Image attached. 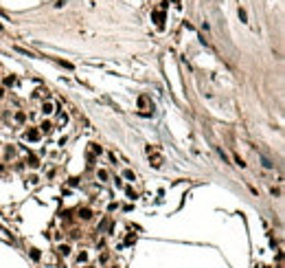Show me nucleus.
Masks as SVG:
<instances>
[{"instance_id":"obj_1","label":"nucleus","mask_w":285,"mask_h":268,"mask_svg":"<svg viewBox=\"0 0 285 268\" xmlns=\"http://www.w3.org/2000/svg\"><path fill=\"white\" fill-rule=\"evenodd\" d=\"M152 18H154V22L160 26V29L165 26V11H163V9H154V11H152Z\"/></svg>"},{"instance_id":"obj_2","label":"nucleus","mask_w":285,"mask_h":268,"mask_svg":"<svg viewBox=\"0 0 285 268\" xmlns=\"http://www.w3.org/2000/svg\"><path fill=\"white\" fill-rule=\"evenodd\" d=\"M149 160H152L154 167H163V163H165V158H163L158 152H156V149H154V152H149Z\"/></svg>"},{"instance_id":"obj_3","label":"nucleus","mask_w":285,"mask_h":268,"mask_svg":"<svg viewBox=\"0 0 285 268\" xmlns=\"http://www.w3.org/2000/svg\"><path fill=\"white\" fill-rule=\"evenodd\" d=\"M24 136L29 138V141H40V130H35V127H29V130L24 132Z\"/></svg>"},{"instance_id":"obj_4","label":"nucleus","mask_w":285,"mask_h":268,"mask_svg":"<svg viewBox=\"0 0 285 268\" xmlns=\"http://www.w3.org/2000/svg\"><path fill=\"white\" fill-rule=\"evenodd\" d=\"M79 217H81V220H90V217H92V211L83 206V209H79Z\"/></svg>"},{"instance_id":"obj_5","label":"nucleus","mask_w":285,"mask_h":268,"mask_svg":"<svg viewBox=\"0 0 285 268\" xmlns=\"http://www.w3.org/2000/svg\"><path fill=\"white\" fill-rule=\"evenodd\" d=\"M26 165H29V167H37V165H40V160H37V156H26Z\"/></svg>"},{"instance_id":"obj_6","label":"nucleus","mask_w":285,"mask_h":268,"mask_svg":"<svg viewBox=\"0 0 285 268\" xmlns=\"http://www.w3.org/2000/svg\"><path fill=\"white\" fill-rule=\"evenodd\" d=\"M42 112H44V114H51V112H53V103H51V101H44Z\"/></svg>"},{"instance_id":"obj_7","label":"nucleus","mask_w":285,"mask_h":268,"mask_svg":"<svg viewBox=\"0 0 285 268\" xmlns=\"http://www.w3.org/2000/svg\"><path fill=\"white\" fill-rule=\"evenodd\" d=\"M261 165H263L265 169H272V167H274V163H272L270 158H265V156H261Z\"/></svg>"},{"instance_id":"obj_8","label":"nucleus","mask_w":285,"mask_h":268,"mask_svg":"<svg viewBox=\"0 0 285 268\" xmlns=\"http://www.w3.org/2000/svg\"><path fill=\"white\" fill-rule=\"evenodd\" d=\"M237 13H239V18H241V22L248 20V13H246V9H243V7H239V9H237Z\"/></svg>"},{"instance_id":"obj_9","label":"nucleus","mask_w":285,"mask_h":268,"mask_svg":"<svg viewBox=\"0 0 285 268\" xmlns=\"http://www.w3.org/2000/svg\"><path fill=\"white\" fill-rule=\"evenodd\" d=\"M40 127H42V132H46V134H48V132L53 130V123H48V121H44V123H42Z\"/></svg>"},{"instance_id":"obj_10","label":"nucleus","mask_w":285,"mask_h":268,"mask_svg":"<svg viewBox=\"0 0 285 268\" xmlns=\"http://www.w3.org/2000/svg\"><path fill=\"white\" fill-rule=\"evenodd\" d=\"M59 253H61V255H64V257H66V255L70 253V246H68V244H61V246H59Z\"/></svg>"},{"instance_id":"obj_11","label":"nucleus","mask_w":285,"mask_h":268,"mask_svg":"<svg viewBox=\"0 0 285 268\" xmlns=\"http://www.w3.org/2000/svg\"><path fill=\"white\" fill-rule=\"evenodd\" d=\"M15 121H18V123H24V121H26V114H24V112H15Z\"/></svg>"},{"instance_id":"obj_12","label":"nucleus","mask_w":285,"mask_h":268,"mask_svg":"<svg viewBox=\"0 0 285 268\" xmlns=\"http://www.w3.org/2000/svg\"><path fill=\"white\" fill-rule=\"evenodd\" d=\"M125 193H127V198H130V200H134V198H136V191H134L132 187H125Z\"/></svg>"},{"instance_id":"obj_13","label":"nucleus","mask_w":285,"mask_h":268,"mask_svg":"<svg viewBox=\"0 0 285 268\" xmlns=\"http://www.w3.org/2000/svg\"><path fill=\"white\" fill-rule=\"evenodd\" d=\"M123 176H125L127 180H134V178H136V176H134V171H132V169H125V171H123Z\"/></svg>"},{"instance_id":"obj_14","label":"nucleus","mask_w":285,"mask_h":268,"mask_svg":"<svg viewBox=\"0 0 285 268\" xmlns=\"http://www.w3.org/2000/svg\"><path fill=\"white\" fill-rule=\"evenodd\" d=\"M15 83V77L11 75V77H4V86H13Z\"/></svg>"},{"instance_id":"obj_15","label":"nucleus","mask_w":285,"mask_h":268,"mask_svg":"<svg viewBox=\"0 0 285 268\" xmlns=\"http://www.w3.org/2000/svg\"><path fill=\"white\" fill-rule=\"evenodd\" d=\"M97 176L101 178V180H108V171H105V169H99V171H97Z\"/></svg>"},{"instance_id":"obj_16","label":"nucleus","mask_w":285,"mask_h":268,"mask_svg":"<svg viewBox=\"0 0 285 268\" xmlns=\"http://www.w3.org/2000/svg\"><path fill=\"white\" fill-rule=\"evenodd\" d=\"M31 257H33V259H40V250H37V248H31Z\"/></svg>"},{"instance_id":"obj_17","label":"nucleus","mask_w":285,"mask_h":268,"mask_svg":"<svg viewBox=\"0 0 285 268\" xmlns=\"http://www.w3.org/2000/svg\"><path fill=\"white\" fill-rule=\"evenodd\" d=\"M103 149H101V145H92V154H101Z\"/></svg>"},{"instance_id":"obj_18","label":"nucleus","mask_w":285,"mask_h":268,"mask_svg":"<svg viewBox=\"0 0 285 268\" xmlns=\"http://www.w3.org/2000/svg\"><path fill=\"white\" fill-rule=\"evenodd\" d=\"M235 160H237V165H239V167H246V163H243V160H241V158H239V156H237V154H235Z\"/></svg>"},{"instance_id":"obj_19","label":"nucleus","mask_w":285,"mask_h":268,"mask_svg":"<svg viewBox=\"0 0 285 268\" xmlns=\"http://www.w3.org/2000/svg\"><path fill=\"white\" fill-rule=\"evenodd\" d=\"M81 261H88V253H81L79 255V264H81Z\"/></svg>"},{"instance_id":"obj_20","label":"nucleus","mask_w":285,"mask_h":268,"mask_svg":"<svg viewBox=\"0 0 285 268\" xmlns=\"http://www.w3.org/2000/svg\"><path fill=\"white\" fill-rule=\"evenodd\" d=\"M2 94H4V90H2V88H0V97H2Z\"/></svg>"},{"instance_id":"obj_21","label":"nucleus","mask_w":285,"mask_h":268,"mask_svg":"<svg viewBox=\"0 0 285 268\" xmlns=\"http://www.w3.org/2000/svg\"><path fill=\"white\" fill-rule=\"evenodd\" d=\"M0 15H7V13H4V11H2V9H0Z\"/></svg>"},{"instance_id":"obj_22","label":"nucleus","mask_w":285,"mask_h":268,"mask_svg":"<svg viewBox=\"0 0 285 268\" xmlns=\"http://www.w3.org/2000/svg\"><path fill=\"white\" fill-rule=\"evenodd\" d=\"M173 2H180V0H173Z\"/></svg>"},{"instance_id":"obj_23","label":"nucleus","mask_w":285,"mask_h":268,"mask_svg":"<svg viewBox=\"0 0 285 268\" xmlns=\"http://www.w3.org/2000/svg\"><path fill=\"white\" fill-rule=\"evenodd\" d=\"M0 29H2V24H0Z\"/></svg>"},{"instance_id":"obj_24","label":"nucleus","mask_w":285,"mask_h":268,"mask_svg":"<svg viewBox=\"0 0 285 268\" xmlns=\"http://www.w3.org/2000/svg\"><path fill=\"white\" fill-rule=\"evenodd\" d=\"M88 268H92V266H88Z\"/></svg>"}]
</instances>
